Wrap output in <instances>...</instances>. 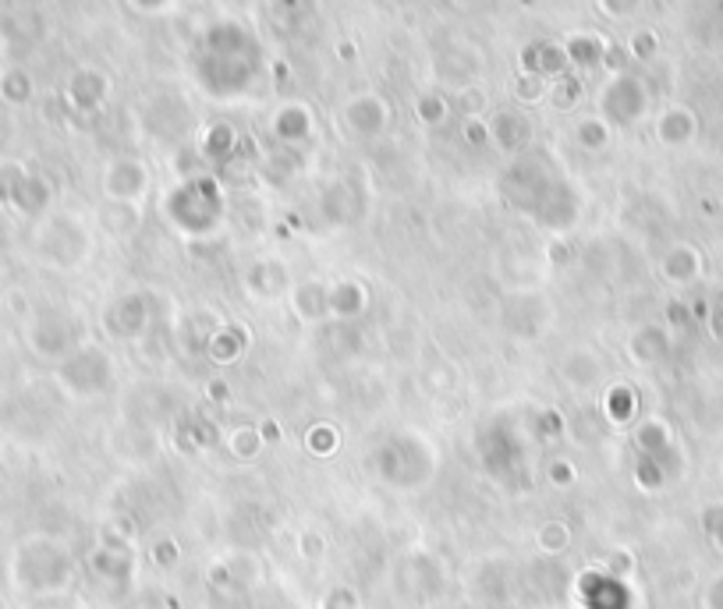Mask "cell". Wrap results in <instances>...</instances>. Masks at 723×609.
I'll list each match as a JSON object with an SVG mask.
<instances>
[{"label": "cell", "instance_id": "6da1fadb", "mask_svg": "<svg viewBox=\"0 0 723 609\" xmlns=\"http://www.w3.org/2000/svg\"><path fill=\"white\" fill-rule=\"evenodd\" d=\"M436 451L422 432L401 429L380 440L369 454V468L383 485L401 493H415L422 485H430L436 475Z\"/></svg>", "mask_w": 723, "mask_h": 609}, {"label": "cell", "instance_id": "7a4b0ae2", "mask_svg": "<svg viewBox=\"0 0 723 609\" xmlns=\"http://www.w3.org/2000/svg\"><path fill=\"white\" fill-rule=\"evenodd\" d=\"M75 571L78 567L68 546L50 535H29L11 557V581L25 595H58L75 581Z\"/></svg>", "mask_w": 723, "mask_h": 609}, {"label": "cell", "instance_id": "3957f363", "mask_svg": "<svg viewBox=\"0 0 723 609\" xmlns=\"http://www.w3.org/2000/svg\"><path fill=\"white\" fill-rule=\"evenodd\" d=\"M475 454H479L482 471H486L493 482L507 485V490H525V485L532 482L529 446L511 426H504L500 418H493V422L479 429Z\"/></svg>", "mask_w": 723, "mask_h": 609}, {"label": "cell", "instance_id": "277c9868", "mask_svg": "<svg viewBox=\"0 0 723 609\" xmlns=\"http://www.w3.org/2000/svg\"><path fill=\"white\" fill-rule=\"evenodd\" d=\"M58 383L78 401L100 397L114 386V361L103 347L83 344L64 361H58Z\"/></svg>", "mask_w": 723, "mask_h": 609}, {"label": "cell", "instance_id": "5b68a950", "mask_svg": "<svg viewBox=\"0 0 723 609\" xmlns=\"http://www.w3.org/2000/svg\"><path fill=\"white\" fill-rule=\"evenodd\" d=\"M29 344L36 355H43L50 361H64L86 344V322L83 316H75L72 308H43L33 327H29Z\"/></svg>", "mask_w": 723, "mask_h": 609}, {"label": "cell", "instance_id": "8992f818", "mask_svg": "<svg viewBox=\"0 0 723 609\" xmlns=\"http://www.w3.org/2000/svg\"><path fill=\"white\" fill-rule=\"evenodd\" d=\"M192 195H174L170 199V224L181 227V231L189 234H210L217 231L220 216H224V202L217 195V188H213L210 181H195L189 185Z\"/></svg>", "mask_w": 723, "mask_h": 609}, {"label": "cell", "instance_id": "52a82bcc", "mask_svg": "<svg viewBox=\"0 0 723 609\" xmlns=\"http://www.w3.org/2000/svg\"><path fill=\"white\" fill-rule=\"evenodd\" d=\"M39 252H43V259L50 266H61V269L83 266L89 255V234L72 220V216H58V220L47 227L43 249Z\"/></svg>", "mask_w": 723, "mask_h": 609}, {"label": "cell", "instance_id": "ba28073f", "mask_svg": "<svg viewBox=\"0 0 723 609\" xmlns=\"http://www.w3.org/2000/svg\"><path fill=\"white\" fill-rule=\"evenodd\" d=\"M153 322V305L145 291H128L111 302V308L103 313V327L111 330V337L117 341H136Z\"/></svg>", "mask_w": 723, "mask_h": 609}, {"label": "cell", "instance_id": "9c48e42d", "mask_svg": "<svg viewBox=\"0 0 723 609\" xmlns=\"http://www.w3.org/2000/svg\"><path fill=\"white\" fill-rule=\"evenodd\" d=\"M397 585L405 588L411 599L433 602V599L444 595L447 574H444V567H440V560L430 557V553H411V557H405V563H401Z\"/></svg>", "mask_w": 723, "mask_h": 609}, {"label": "cell", "instance_id": "30bf717a", "mask_svg": "<svg viewBox=\"0 0 723 609\" xmlns=\"http://www.w3.org/2000/svg\"><path fill=\"white\" fill-rule=\"evenodd\" d=\"M369 308V288L358 277H338L327 283V319L355 322Z\"/></svg>", "mask_w": 723, "mask_h": 609}, {"label": "cell", "instance_id": "8fae6325", "mask_svg": "<svg viewBox=\"0 0 723 609\" xmlns=\"http://www.w3.org/2000/svg\"><path fill=\"white\" fill-rule=\"evenodd\" d=\"M89 571L97 574L106 585L128 588L131 578H136V553L131 549H114V546H97L89 557Z\"/></svg>", "mask_w": 723, "mask_h": 609}, {"label": "cell", "instance_id": "7c38bea8", "mask_svg": "<svg viewBox=\"0 0 723 609\" xmlns=\"http://www.w3.org/2000/svg\"><path fill=\"white\" fill-rule=\"evenodd\" d=\"M557 376L565 379V383H568L571 390H579V394H585V390H596V386L602 383V361H599L596 351L574 347V351H568L565 358H560Z\"/></svg>", "mask_w": 723, "mask_h": 609}, {"label": "cell", "instance_id": "4fadbf2b", "mask_svg": "<svg viewBox=\"0 0 723 609\" xmlns=\"http://www.w3.org/2000/svg\"><path fill=\"white\" fill-rule=\"evenodd\" d=\"M241 283H245V294L256 297V302H274L288 288V269L277 259H256L252 266H245Z\"/></svg>", "mask_w": 723, "mask_h": 609}, {"label": "cell", "instance_id": "5bb4252c", "mask_svg": "<svg viewBox=\"0 0 723 609\" xmlns=\"http://www.w3.org/2000/svg\"><path fill=\"white\" fill-rule=\"evenodd\" d=\"M635 446H638V457H646V461H656L660 468H667V457L674 454V432L663 418H656V415L642 418L638 429H635Z\"/></svg>", "mask_w": 723, "mask_h": 609}, {"label": "cell", "instance_id": "9a60e30c", "mask_svg": "<svg viewBox=\"0 0 723 609\" xmlns=\"http://www.w3.org/2000/svg\"><path fill=\"white\" fill-rule=\"evenodd\" d=\"M627 355L635 358V365H660L671 355V330L660 327V322H646L632 333L627 341Z\"/></svg>", "mask_w": 723, "mask_h": 609}, {"label": "cell", "instance_id": "2e32d148", "mask_svg": "<svg viewBox=\"0 0 723 609\" xmlns=\"http://www.w3.org/2000/svg\"><path fill=\"white\" fill-rule=\"evenodd\" d=\"M660 274L667 283H674V288H688V283L702 277V255L695 252V245H674L663 255Z\"/></svg>", "mask_w": 723, "mask_h": 609}, {"label": "cell", "instance_id": "e0dca14e", "mask_svg": "<svg viewBox=\"0 0 723 609\" xmlns=\"http://www.w3.org/2000/svg\"><path fill=\"white\" fill-rule=\"evenodd\" d=\"M291 308L294 316L305 322H319L327 319V283L319 280H305L291 291Z\"/></svg>", "mask_w": 723, "mask_h": 609}, {"label": "cell", "instance_id": "ac0fdd59", "mask_svg": "<svg viewBox=\"0 0 723 609\" xmlns=\"http://www.w3.org/2000/svg\"><path fill=\"white\" fill-rule=\"evenodd\" d=\"M142 188H145V170L139 164H131V160L117 164L111 170V178H106V195H114L117 202H136L142 195Z\"/></svg>", "mask_w": 723, "mask_h": 609}, {"label": "cell", "instance_id": "d6986e66", "mask_svg": "<svg viewBox=\"0 0 723 609\" xmlns=\"http://www.w3.org/2000/svg\"><path fill=\"white\" fill-rule=\"evenodd\" d=\"M210 581H213V585L227 588V592L249 588L252 581H256V563L245 560V557H227V560H220V563H213Z\"/></svg>", "mask_w": 723, "mask_h": 609}, {"label": "cell", "instance_id": "ffe728a7", "mask_svg": "<svg viewBox=\"0 0 723 609\" xmlns=\"http://www.w3.org/2000/svg\"><path fill=\"white\" fill-rule=\"evenodd\" d=\"M245 347H249V333L245 330H241V327H220L217 333H213L206 355L217 365H234L241 355H245Z\"/></svg>", "mask_w": 723, "mask_h": 609}, {"label": "cell", "instance_id": "44dd1931", "mask_svg": "<svg viewBox=\"0 0 723 609\" xmlns=\"http://www.w3.org/2000/svg\"><path fill=\"white\" fill-rule=\"evenodd\" d=\"M602 415H607L613 426H627V422H632V418L638 415V397H635V390L627 386V383L610 386L607 394H602Z\"/></svg>", "mask_w": 723, "mask_h": 609}, {"label": "cell", "instance_id": "7402d4cb", "mask_svg": "<svg viewBox=\"0 0 723 609\" xmlns=\"http://www.w3.org/2000/svg\"><path fill=\"white\" fill-rule=\"evenodd\" d=\"M224 446L231 451V457H238V461H256V457L266 451V443L259 436V426H234L224 436Z\"/></svg>", "mask_w": 723, "mask_h": 609}, {"label": "cell", "instance_id": "603a6c76", "mask_svg": "<svg viewBox=\"0 0 723 609\" xmlns=\"http://www.w3.org/2000/svg\"><path fill=\"white\" fill-rule=\"evenodd\" d=\"M535 549L543 553V557H560V553L571 549V528L565 521H543L535 528Z\"/></svg>", "mask_w": 723, "mask_h": 609}, {"label": "cell", "instance_id": "cb8c5ba5", "mask_svg": "<svg viewBox=\"0 0 723 609\" xmlns=\"http://www.w3.org/2000/svg\"><path fill=\"white\" fill-rule=\"evenodd\" d=\"M181 443L185 451H210V446L220 443V429L213 426L210 418H192V422L181 429Z\"/></svg>", "mask_w": 723, "mask_h": 609}, {"label": "cell", "instance_id": "d4e9b609", "mask_svg": "<svg viewBox=\"0 0 723 609\" xmlns=\"http://www.w3.org/2000/svg\"><path fill=\"white\" fill-rule=\"evenodd\" d=\"M305 451L309 454H316V457H330V454H338V446H341V432L333 429L330 422H316L309 432H305Z\"/></svg>", "mask_w": 723, "mask_h": 609}, {"label": "cell", "instance_id": "484cf974", "mask_svg": "<svg viewBox=\"0 0 723 609\" xmlns=\"http://www.w3.org/2000/svg\"><path fill=\"white\" fill-rule=\"evenodd\" d=\"M347 114H352V125H355L358 131H377V128L383 125V103L372 100V97L355 100Z\"/></svg>", "mask_w": 723, "mask_h": 609}, {"label": "cell", "instance_id": "4316f807", "mask_svg": "<svg viewBox=\"0 0 723 609\" xmlns=\"http://www.w3.org/2000/svg\"><path fill=\"white\" fill-rule=\"evenodd\" d=\"M565 436V415H557L554 408H546L532 418V440L535 443H557Z\"/></svg>", "mask_w": 723, "mask_h": 609}, {"label": "cell", "instance_id": "83f0119b", "mask_svg": "<svg viewBox=\"0 0 723 609\" xmlns=\"http://www.w3.org/2000/svg\"><path fill=\"white\" fill-rule=\"evenodd\" d=\"M319 609H362V595L352 585H333V588L324 592Z\"/></svg>", "mask_w": 723, "mask_h": 609}, {"label": "cell", "instance_id": "f1b7e54d", "mask_svg": "<svg viewBox=\"0 0 723 609\" xmlns=\"http://www.w3.org/2000/svg\"><path fill=\"white\" fill-rule=\"evenodd\" d=\"M299 557L302 560H309V563H316V560H324L327 557V538L316 532V528H305V532L299 535Z\"/></svg>", "mask_w": 723, "mask_h": 609}, {"label": "cell", "instance_id": "f546056e", "mask_svg": "<svg viewBox=\"0 0 723 609\" xmlns=\"http://www.w3.org/2000/svg\"><path fill=\"white\" fill-rule=\"evenodd\" d=\"M546 475H550V485H557V490H568V485L579 482V468H574L568 457H557V461H550V468H546Z\"/></svg>", "mask_w": 723, "mask_h": 609}, {"label": "cell", "instance_id": "4dcf8cb0", "mask_svg": "<svg viewBox=\"0 0 723 609\" xmlns=\"http://www.w3.org/2000/svg\"><path fill=\"white\" fill-rule=\"evenodd\" d=\"M181 560V546L174 543V538L167 535V538H156L153 543V563L156 567H174Z\"/></svg>", "mask_w": 723, "mask_h": 609}, {"label": "cell", "instance_id": "1f68e13d", "mask_svg": "<svg viewBox=\"0 0 723 609\" xmlns=\"http://www.w3.org/2000/svg\"><path fill=\"white\" fill-rule=\"evenodd\" d=\"M280 131H284V139H302V135H309V114L288 111L284 117H280Z\"/></svg>", "mask_w": 723, "mask_h": 609}, {"label": "cell", "instance_id": "d6a6232c", "mask_svg": "<svg viewBox=\"0 0 723 609\" xmlns=\"http://www.w3.org/2000/svg\"><path fill=\"white\" fill-rule=\"evenodd\" d=\"M702 602H706V609H723V574H716L713 581H709Z\"/></svg>", "mask_w": 723, "mask_h": 609}, {"label": "cell", "instance_id": "836d02e7", "mask_svg": "<svg viewBox=\"0 0 723 609\" xmlns=\"http://www.w3.org/2000/svg\"><path fill=\"white\" fill-rule=\"evenodd\" d=\"M667 322H671L674 330H685L688 327V308L681 302H674L671 308H667Z\"/></svg>", "mask_w": 723, "mask_h": 609}, {"label": "cell", "instance_id": "e575fe53", "mask_svg": "<svg viewBox=\"0 0 723 609\" xmlns=\"http://www.w3.org/2000/svg\"><path fill=\"white\" fill-rule=\"evenodd\" d=\"M259 436H263L266 446H270V443H280V436H284V432H280V426L274 422V418H266V422H259Z\"/></svg>", "mask_w": 723, "mask_h": 609}, {"label": "cell", "instance_id": "d590c367", "mask_svg": "<svg viewBox=\"0 0 723 609\" xmlns=\"http://www.w3.org/2000/svg\"><path fill=\"white\" fill-rule=\"evenodd\" d=\"M579 135H582L585 145H599V142H602V128H599V125H582Z\"/></svg>", "mask_w": 723, "mask_h": 609}, {"label": "cell", "instance_id": "8d00e7d4", "mask_svg": "<svg viewBox=\"0 0 723 609\" xmlns=\"http://www.w3.org/2000/svg\"><path fill=\"white\" fill-rule=\"evenodd\" d=\"M210 397H213V401H227V383H224V379H213V383H210Z\"/></svg>", "mask_w": 723, "mask_h": 609}, {"label": "cell", "instance_id": "74e56055", "mask_svg": "<svg viewBox=\"0 0 723 609\" xmlns=\"http://www.w3.org/2000/svg\"><path fill=\"white\" fill-rule=\"evenodd\" d=\"M436 106H440V100H422V117H426V120H436V117H440Z\"/></svg>", "mask_w": 723, "mask_h": 609}]
</instances>
